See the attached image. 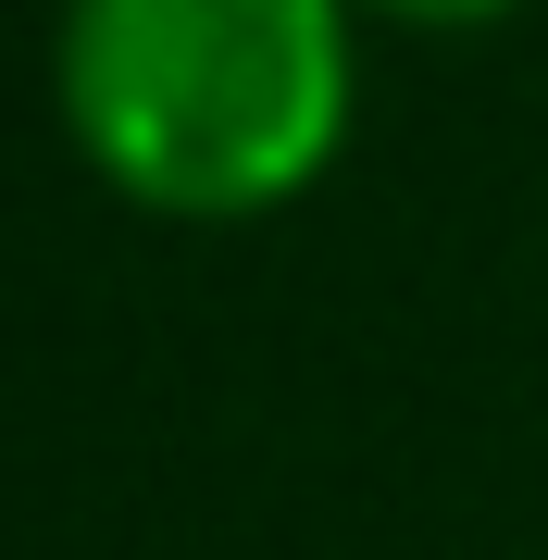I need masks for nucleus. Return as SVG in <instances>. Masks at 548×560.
Segmentation results:
<instances>
[{"label":"nucleus","mask_w":548,"mask_h":560,"mask_svg":"<svg viewBox=\"0 0 548 560\" xmlns=\"http://www.w3.org/2000/svg\"><path fill=\"white\" fill-rule=\"evenodd\" d=\"M349 25H362L349 0H62V138L138 212H275L349 138V101H362Z\"/></svg>","instance_id":"nucleus-1"},{"label":"nucleus","mask_w":548,"mask_h":560,"mask_svg":"<svg viewBox=\"0 0 548 560\" xmlns=\"http://www.w3.org/2000/svg\"><path fill=\"white\" fill-rule=\"evenodd\" d=\"M349 13H386V25H499L524 0H349Z\"/></svg>","instance_id":"nucleus-2"}]
</instances>
